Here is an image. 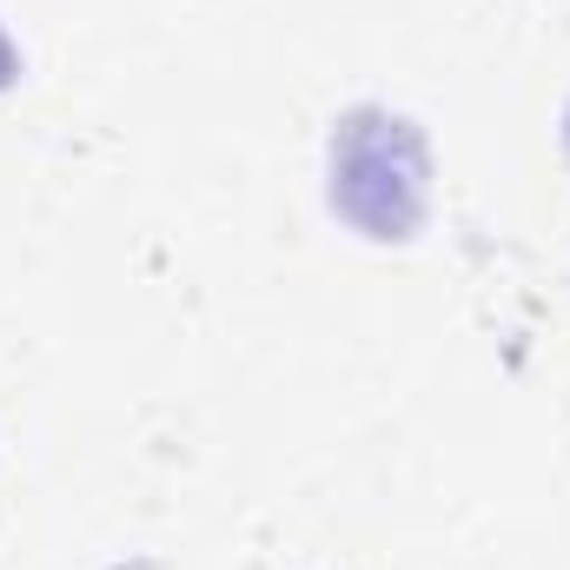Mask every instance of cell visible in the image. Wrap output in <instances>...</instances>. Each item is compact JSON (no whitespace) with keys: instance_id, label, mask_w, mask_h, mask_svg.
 I'll list each match as a JSON object with an SVG mask.
<instances>
[{"instance_id":"cell-1","label":"cell","mask_w":570,"mask_h":570,"mask_svg":"<svg viewBox=\"0 0 570 570\" xmlns=\"http://www.w3.org/2000/svg\"><path fill=\"white\" fill-rule=\"evenodd\" d=\"M431 206V153L412 120L399 114H352L332 134V213L365 239L392 246L425 226Z\"/></svg>"},{"instance_id":"cell-2","label":"cell","mask_w":570,"mask_h":570,"mask_svg":"<svg viewBox=\"0 0 570 570\" xmlns=\"http://www.w3.org/2000/svg\"><path fill=\"white\" fill-rule=\"evenodd\" d=\"M564 146H570V114H564Z\"/></svg>"}]
</instances>
